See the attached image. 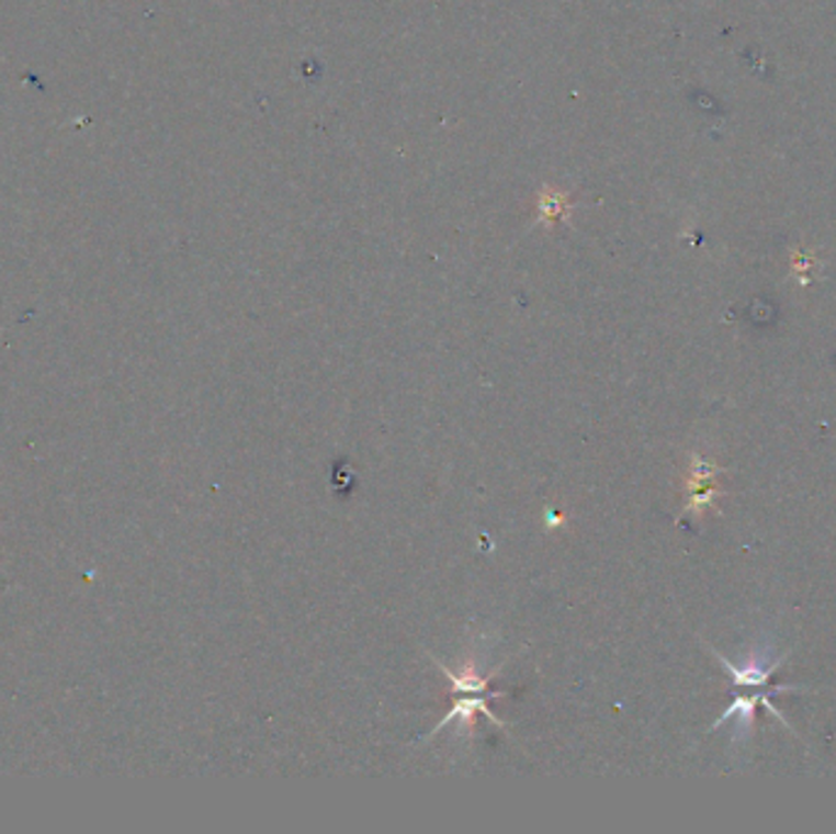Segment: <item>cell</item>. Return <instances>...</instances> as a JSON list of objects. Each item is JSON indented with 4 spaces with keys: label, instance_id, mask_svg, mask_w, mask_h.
I'll return each instance as SVG.
<instances>
[{
    "label": "cell",
    "instance_id": "6da1fadb",
    "mask_svg": "<svg viewBox=\"0 0 836 834\" xmlns=\"http://www.w3.org/2000/svg\"><path fill=\"white\" fill-rule=\"evenodd\" d=\"M433 663L445 673L448 680L453 683V710L448 712V718H443L441 722L436 724V730L431 734H428L426 740H431V736L438 730H443V726H448L450 722H457L460 726H465V730L473 732L475 730L477 712L485 714V718L492 724L499 726V730H504V722L499 718H495V712H492L487 708V700L489 698H504V695H507V692H489V683H492V678H495L501 668H495L485 678V676H479L473 663H467V666L463 670H460V673H453L448 666H443V663H438V658H433Z\"/></svg>",
    "mask_w": 836,
    "mask_h": 834
},
{
    "label": "cell",
    "instance_id": "7a4b0ae2",
    "mask_svg": "<svg viewBox=\"0 0 836 834\" xmlns=\"http://www.w3.org/2000/svg\"><path fill=\"white\" fill-rule=\"evenodd\" d=\"M790 690H807V688H802V686H778V688H773L770 692H758V695H734L732 705H728V708L722 712V718L712 724V730H716V726H722V724H726V722H732V720H734V722H736L734 740H736V742H738V740L744 742L746 736L752 734V730H754V714H756L758 705H764V708H766L770 714H773V718H776L778 722H782V724L788 726V720L782 718V712H780V710L776 708V705H773V695L790 692Z\"/></svg>",
    "mask_w": 836,
    "mask_h": 834
},
{
    "label": "cell",
    "instance_id": "3957f363",
    "mask_svg": "<svg viewBox=\"0 0 836 834\" xmlns=\"http://www.w3.org/2000/svg\"><path fill=\"white\" fill-rule=\"evenodd\" d=\"M712 654L728 670V676L734 678L736 686H742V688L766 686V683L770 680V676H773V673L782 666V661H786V658L768 661L770 658V646L756 649L752 656H746L744 663H732L726 656H722L720 651H714V649H712Z\"/></svg>",
    "mask_w": 836,
    "mask_h": 834
}]
</instances>
